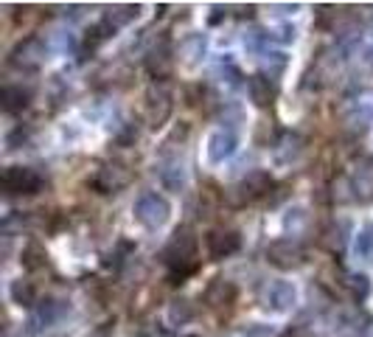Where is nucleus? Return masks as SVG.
Returning a JSON list of instances; mask_svg holds the SVG:
<instances>
[{
  "label": "nucleus",
  "mask_w": 373,
  "mask_h": 337,
  "mask_svg": "<svg viewBox=\"0 0 373 337\" xmlns=\"http://www.w3.org/2000/svg\"><path fill=\"white\" fill-rule=\"evenodd\" d=\"M40 186V180L28 171V168H11L6 174V188L9 191H26V194H34Z\"/></svg>",
  "instance_id": "obj_1"
},
{
  "label": "nucleus",
  "mask_w": 373,
  "mask_h": 337,
  "mask_svg": "<svg viewBox=\"0 0 373 337\" xmlns=\"http://www.w3.org/2000/svg\"><path fill=\"white\" fill-rule=\"evenodd\" d=\"M208 245H211V253L219 259L225 253H233L239 247V239L233 233H213V236H208Z\"/></svg>",
  "instance_id": "obj_2"
}]
</instances>
